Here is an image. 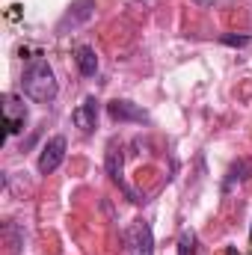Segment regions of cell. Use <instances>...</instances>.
Masks as SVG:
<instances>
[{"mask_svg":"<svg viewBox=\"0 0 252 255\" xmlns=\"http://www.w3.org/2000/svg\"><path fill=\"white\" fill-rule=\"evenodd\" d=\"M21 89H24V95H27L30 101H36V104H51V101L57 98L60 83H57V74H54V68L48 65V60H42V57H33V60H30V65H27L24 74H21Z\"/></svg>","mask_w":252,"mask_h":255,"instance_id":"cell-1","label":"cell"},{"mask_svg":"<svg viewBox=\"0 0 252 255\" xmlns=\"http://www.w3.org/2000/svg\"><path fill=\"white\" fill-rule=\"evenodd\" d=\"M125 247L130 255H151L154 253V235H151V226L136 220L125 229Z\"/></svg>","mask_w":252,"mask_h":255,"instance_id":"cell-2","label":"cell"},{"mask_svg":"<svg viewBox=\"0 0 252 255\" xmlns=\"http://www.w3.org/2000/svg\"><path fill=\"white\" fill-rule=\"evenodd\" d=\"M65 148H68V139L60 136V133L45 142V148H42V154H39V163H36L42 175H51L54 169H60V163L65 160Z\"/></svg>","mask_w":252,"mask_h":255,"instance_id":"cell-3","label":"cell"},{"mask_svg":"<svg viewBox=\"0 0 252 255\" xmlns=\"http://www.w3.org/2000/svg\"><path fill=\"white\" fill-rule=\"evenodd\" d=\"M3 125H6L9 136L21 133V128L27 125V104H24V98H18V95H6L3 98Z\"/></svg>","mask_w":252,"mask_h":255,"instance_id":"cell-4","label":"cell"},{"mask_svg":"<svg viewBox=\"0 0 252 255\" xmlns=\"http://www.w3.org/2000/svg\"><path fill=\"white\" fill-rule=\"evenodd\" d=\"M71 122L80 128L83 133H92V130H95V125H98V98H95V95H86V98L74 107Z\"/></svg>","mask_w":252,"mask_h":255,"instance_id":"cell-5","label":"cell"},{"mask_svg":"<svg viewBox=\"0 0 252 255\" xmlns=\"http://www.w3.org/2000/svg\"><path fill=\"white\" fill-rule=\"evenodd\" d=\"M107 113H110V119H116V122H148V113H145L139 104L122 101V98L110 101V104H107Z\"/></svg>","mask_w":252,"mask_h":255,"instance_id":"cell-6","label":"cell"},{"mask_svg":"<svg viewBox=\"0 0 252 255\" xmlns=\"http://www.w3.org/2000/svg\"><path fill=\"white\" fill-rule=\"evenodd\" d=\"M92 12H95V0H77V3L65 12V18L60 21V27H57V30L65 33V30H68V24H71V27H77V24L89 21V18H92Z\"/></svg>","mask_w":252,"mask_h":255,"instance_id":"cell-7","label":"cell"},{"mask_svg":"<svg viewBox=\"0 0 252 255\" xmlns=\"http://www.w3.org/2000/svg\"><path fill=\"white\" fill-rule=\"evenodd\" d=\"M74 63H77L83 77H95L98 74V57H95V48H89V45H80L74 51Z\"/></svg>","mask_w":252,"mask_h":255,"instance_id":"cell-8","label":"cell"},{"mask_svg":"<svg viewBox=\"0 0 252 255\" xmlns=\"http://www.w3.org/2000/svg\"><path fill=\"white\" fill-rule=\"evenodd\" d=\"M107 175L122 184V145L116 139L107 145Z\"/></svg>","mask_w":252,"mask_h":255,"instance_id":"cell-9","label":"cell"},{"mask_svg":"<svg viewBox=\"0 0 252 255\" xmlns=\"http://www.w3.org/2000/svg\"><path fill=\"white\" fill-rule=\"evenodd\" d=\"M196 232L193 229H184L181 238H178V255H196Z\"/></svg>","mask_w":252,"mask_h":255,"instance_id":"cell-10","label":"cell"},{"mask_svg":"<svg viewBox=\"0 0 252 255\" xmlns=\"http://www.w3.org/2000/svg\"><path fill=\"white\" fill-rule=\"evenodd\" d=\"M223 42H226V45H247L250 39H247V36H238V39H235V36H223Z\"/></svg>","mask_w":252,"mask_h":255,"instance_id":"cell-11","label":"cell"},{"mask_svg":"<svg viewBox=\"0 0 252 255\" xmlns=\"http://www.w3.org/2000/svg\"><path fill=\"white\" fill-rule=\"evenodd\" d=\"M250 241H252V229H250Z\"/></svg>","mask_w":252,"mask_h":255,"instance_id":"cell-12","label":"cell"}]
</instances>
